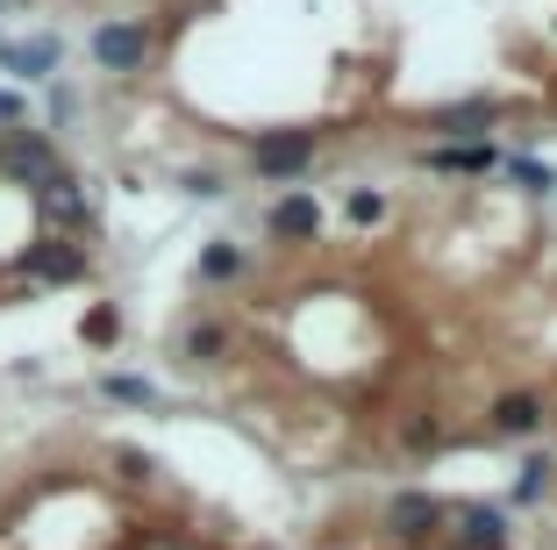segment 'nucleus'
Masks as SVG:
<instances>
[{
    "instance_id": "nucleus-22",
    "label": "nucleus",
    "mask_w": 557,
    "mask_h": 550,
    "mask_svg": "<svg viewBox=\"0 0 557 550\" xmlns=\"http://www.w3.org/2000/svg\"><path fill=\"white\" fill-rule=\"evenodd\" d=\"M0 44H8V36H0Z\"/></svg>"
},
{
    "instance_id": "nucleus-17",
    "label": "nucleus",
    "mask_w": 557,
    "mask_h": 550,
    "mask_svg": "<svg viewBox=\"0 0 557 550\" xmlns=\"http://www.w3.org/2000/svg\"><path fill=\"white\" fill-rule=\"evenodd\" d=\"M79 337H86V343H115V337H122V315H115V308H86Z\"/></svg>"
},
{
    "instance_id": "nucleus-7",
    "label": "nucleus",
    "mask_w": 557,
    "mask_h": 550,
    "mask_svg": "<svg viewBox=\"0 0 557 550\" xmlns=\"http://www.w3.org/2000/svg\"><path fill=\"white\" fill-rule=\"evenodd\" d=\"M443 522H458V550H508L500 508H443Z\"/></svg>"
},
{
    "instance_id": "nucleus-20",
    "label": "nucleus",
    "mask_w": 557,
    "mask_h": 550,
    "mask_svg": "<svg viewBox=\"0 0 557 550\" xmlns=\"http://www.w3.org/2000/svg\"><path fill=\"white\" fill-rule=\"evenodd\" d=\"M22 122H29V100L0 86V130H22Z\"/></svg>"
},
{
    "instance_id": "nucleus-4",
    "label": "nucleus",
    "mask_w": 557,
    "mask_h": 550,
    "mask_svg": "<svg viewBox=\"0 0 557 550\" xmlns=\"http://www.w3.org/2000/svg\"><path fill=\"white\" fill-rule=\"evenodd\" d=\"M144 58H150V29L144 22H100L94 29V65L100 72H144Z\"/></svg>"
},
{
    "instance_id": "nucleus-21",
    "label": "nucleus",
    "mask_w": 557,
    "mask_h": 550,
    "mask_svg": "<svg viewBox=\"0 0 557 550\" xmlns=\"http://www.w3.org/2000/svg\"><path fill=\"white\" fill-rule=\"evenodd\" d=\"M436 443H443V421H414L408 429V451H436Z\"/></svg>"
},
{
    "instance_id": "nucleus-15",
    "label": "nucleus",
    "mask_w": 557,
    "mask_h": 550,
    "mask_svg": "<svg viewBox=\"0 0 557 550\" xmlns=\"http://www.w3.org/2000/svg\"><path fill=\"white\" fill-rule=\"evenodd\" d=\"M550 479H557V465H543V457H529V465H522V479H515V501H522V508H536L543 493H550Z\"/></svg>"
},
{
    "instance_id": "nucleus-14",
    "label": "nucleus",
    "mask_w": 557,
    "mask_h": 550,
    "mask_svg": "<svg viewBox=\"0 0 557 550\" xmlns=\"http://www.w3.org/2000/svg\"><path fill=\"white\" fill-rule=\"evenodd\" d=\"M244 272V250H236V243H208V250H200V279H208V286H222V279H236Z\"/></svg>"
},
{
    "instance_id": "nucleus-10",
    "label": "nucleus",
    "mask_w": 557,
    "mask_h": 550,
    "mask_svg": "<svg viewBox=\"0 0 557 550\" xmlns=\"http://www.w3.org/2000/svg\"><path fill=\"white\" fill-rule=\"evenodd\" d=\"M36 208H44V222L58 229V236H72V229H86V194H79V179H58V186H44L36 194Z\"/></svg>"
},
{
    "instance_id": "nucleus-12",
    "label": "nucleus",
    "mask_w": 557,
    "mask_h": 550,
    "mask_svg": "<svg viewBox=\"0 0 557 550\" xmlns=\"http://www.w3.org/2000/svg\"><path fill=\"white\" fill-rule=\"evenodd\" d=\"M536 421H543V401H536V393H508V401L493 407V429H500V437H529Z\"/></svg>"
},
{
    "instance_id": "nucleus-6",
    "label": "nucleus",
    "mask_w": 557,
    "mask_h": 550,
    "mask_svg": "<svg viewBox=\"0 0 557 550\" xmlns=\"http://www.w3.org/2000/svg\"><path fill=\"white\" fill-rule=\"evenodd\" d=\"M264 229H272L278 243H314V236H322V200H314V194H286V200H272Z\"/></svg>"
},
{
    "instance_id": "nucleus-16",
    "label": "nucleus",
    "mask_w": 557,
    "mask_h": 550,
    "mask_svg": "<svg viewBox=\"0 0 557 550\" xmlns=\"http://www.w3.org/2000/svg\"><path fill=\"white\" fill-rule=\"evenodd\" d=\"M222 343H230V337H222L214 322H194V329H186V357H194V365H208V357H222Z\"/></svg>"
},
{
    "instance_id": "nucleus-1",
    "label": "nucleus",
    "mask_w": 557,
    "mask_h": 550,
    "mask_svg": "<svg viewBox=\"0 0 557 550\" xmlns=\"http://www.w3.org/2000/svg\"><path fill=\"white\" fill-rule=\"evenodd\" d=\"M0 179L8 186H22V194H44V186H58L65 179V158H58V144L36 130H8L0 136Z\"/></svg>"
},
{
    "instance_id": "nucleus-19",
    "label": "nucleus",
    "mask_w": 557,
    "mask_h": 550,
    "mask_svg": "<svg viewBox=\"0 0 557 550\" xmlns=\"http://www.w3.org/2000/svg\"><path fill=\"white\" fill-rule=\"evenodd\" d=\"M350 222H358V229L386 222V194H350Z\"/></svg>"
},
{
    "instance_id": "nucleus-5",
    "label": "nucleus",
    "mask_w": 557,
    "mask_h": 550,
    "mask_svg": "<svg viewBox=\"0 0 557 550\" xmlns=\"http://www.w3.org/2000/svg\"><path fill=\"white\" fill-rule=\"evenodd\" d=\"M58 65H65V44H58V36H22V44H0V72H15V80H50Z\"/></svg>"
},
{
    "instance_id": "nucleus-13",
    "label": "nucleus",
    "mask_w": 557,
    "mask_h": 550,
    "mask_svg": "<svg viewBox=\"0 0 557 550\" xmlns=\"http://www.w3.org/2000/svg\"><path fill=\"white\" fill-rule=\"evenodd\" d=\"M100 393H108V401H122V407H158V387H150V379H136V372H108V379H100Z\"/></svg>"
},
{
    "instance_id": "nucleus-18",
    "label": "nucleus",
    "mask_w": 557,
    "mask_h": 550,
    "mask_svg": "<svg viewBox=\"0 0 557 550\" xmlns=\"http://www.w3.org/2000/svg\"><path fill=\"white\" fill-rule=\"evenodd\" d=\"M508 172H515V179H522L529 194H550V186H557V172H550V164H536V158H515V164H508Z\"/></svg>"
},
{
    "instance_id": "nucleus-8",
    "label": "nucleus",
    "mask_w": 557,
    "mask_h": 550,
    "mask_svg": "<svg viewBox=\"0 0 557 550\" xmlns=\"http://www.w3.org/2000/svg\"><path fill=\"white\" fill-rule=\"evenodd\" d=\"M436 522H443V501H436V493H400V501L386 508V529H394L400 543H422Z\"/></svg>"
},
{
    "instance_id": "nucleus-11",
    "label": "nucleus",
    "mask_w": 557,
    "mask_h": 550,
    "mask_svg": "<svg viewBox=\"0 0 557 550\" xmlns=\"http://www.w3.org/2000/svg\"><path fill=\"white\" fill-rule=\"evenodd\" d=\"M429 164H436V172H479V179H486L500 158H493V144H436Z\"/></svg>"
},
{
    "instance_id": "nucleus-2",
    "label": "nucleus",
    "mask_w": 557,
    "mask_h": 550,
    "mask_svg": "<svg viewBox=\"0 0 557 550\" xmlns=\"http://www.w3.org/2000/svg\"><path fill=\"white\" fill-rule=\"evenodd\" d=\"M22 272H29L36 286H72V279H86V243H79V236H58V229H44V236L22 250Z\"/></svg>"
},
{
    "instance_id": "nucleus-9",
    "label": "nucleus",
    "mask_w": 557,
    "mask_h": 550,
    "mask_svg": "<svg viewBox=\"0 0 557 550\" xmlns=\"http://www.w3.org/2000/svg\"><path fill=\"white\" fill-rule=\"evenodd\" d=\"M500 122V100H450V108L429 114V130L436 136H486Z\"/></svg>"
},
{
    "instance_id": "nucleus-3",
    "label": "nucleus",
    "mask_w": 557,
    "mask_h": 550,
    "mask_svg": "<svg viewBox=\"0 0 557 550\" xmlns=\"http://www.w3.org/2000/svg\"><path fill=\"white\" fill-rule=\"evenodd\" d=\"M314 150H322V136H314V130H272V136L250 144V164H258L264 179H294V172H308V164H314Z\"/></svg>"
}]
</instances>
